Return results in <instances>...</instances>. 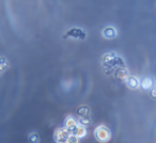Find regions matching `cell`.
I'll use <instances>...</instances> for the list:
<instances>
[{"mask_svg": "<svg viewBox=\"0 0 156 143\" xmlns=\"http://www.w3.org/2000/svg\"><path fill=\"white\" fill-rule=\"evenodd\" d=\"M102 64L105 67V71L107 73L115 71L119 67H125L124 60L115 52H107V54H105L102 58Z\"/></svg>", "mask_w": 156, "mask_h": 143, "instance_id": "obj_1", "label": "cell"}, {"mask_svg": "<svg viewBox=\"0 0 156 143\" xmlns=\"http://www.w3.org/2000/svg\"><path fill=\"white\" fill-rule=\"evenodd\" d=\"M95 137L98 141L101 142H106L110 139V130L104 125L98 126V128L95 129Z\"/></svg>", "mask_w": 156, "mask_h": 143, "instance_id": "obj_2", "label": "cell"}, {"mask_svg": "<svg viewBox=\"0 0 156 143\" xmlns=\"http://www.w3.org/2000/svg\"><path fill=\"white\" fill-rule=\"evenodd\" d=\"M71 134V131L66 129V128H59L55 132V139L58 143H65L67 140V137Z\"/></svg>", "mask_w": 156, "mask_h": 143, "instance_id": "obj_3", "label": "cell"}, {"mask_svg": "<svg viewBox=\"0 0 156 143\" xmlns=\"http://www.w3.org/2000/svg\"><path fill=\"white\" fill-rule=\"evenodd\" d=\"M102 35H103V37L106 40H112L118 35V31L115 27L108 26L102 30Z\"/></svg>", "mask_w": 156, "mask_h": 143, "instance_id": "obj_4", "label": "cell"}, {"mask_svg": "<svg viewBox=\"0 0 156 143\" xmlns=\"http://www.w3.org/2000/svg\"><path fill=\"white\" fill-rule=\"evenodd\" d=\"M65 37H74V39H79V40H83L86 37V33L83 30L78 28H74L71 29L66 32V34L64 35Z\"/></svg>", "mask_w": 156, "mask_h": 143, "instance_id": "obj_5", "label": "cell"}, {"mask_svg": "<svg viewBox=\"0 0 156 143\" xmlns=\"http://www.w3.org/2000/svg\"><path fill=\"white\" fill-rule=\"evenodd\" d=\"M125 83L129 89H137V88H139L140 81L135 76H127L125 78Z\"/></svg>", "mask_w": 156, "mask_h": 143, "instance_id": "obj_6", "label": "cell"}, {"mask_svg": "<svg viewBox=\"0 0 156 143\" xmlns=\"http://www.w3.org/2000/svg\"><path fill=\"white\" fill-rule=\"evenodd\" d=\"M77 125H78V122L76 121L73 117H69L65 120V128H66L69 131L73 132V130L75 129Z\"/></svg>", "mask_w": 156, "mask_h": 143, "instance_id": "obj_7", "label": "cell"}, {"mask_svg": "<svg viewBox=\"0 0 156 143\" xmlns=\"http://www.w3.org/2000/svg\"><path fill=\"white\" fill-rule=\"evenodd\" d=\"M74 134L75 136H77L78 138H83V137H86V134H87V129H86V126H83V125H77L76 126V128L73 130Z\"/></svg>", "mask_w": 156, "mask_h": 143, "instance_id": "obj_8", "label": "cell"}, {"mask_svg": "<svg viewBox=\"0 0 156 143\" xmlns=\"http://www.w3.org/2000/svg\"><path fill=\"white\" fill-rule=\"evenodd\" d=\"M115 77L120 80H125V78L128 76V72L125 67H119L115 69Z\"/></svg>", "mask_w": 156, "mask_h": 143, "instance_id": "obj_9", "label": "cell"}, {"mask_svg": "<svg viewBox=\"0 0 156 143\" xmlns=\"http://www.w3.org/2000/svg\"><path fill=\"white\" fill-rule=\"evenodd\" d=\"M140 85L143 90L147 91V90H150L151 88H153V85H154L153 79L150 78V77H147V78L142 79V81H140V85Z\"/></svg>", "mask_w": 156, "mask_h": 143, "instance_id": "obj_10", "label": "cell"}, {"mask_svg": "<svg viewBox=\"0 0 156 143\" xmlns=\"http://www.w3.org/2000/svg\"><path fill=\"white\" fill-rule=\"evenodd\" d=\"M91 117L90 115H79V119H78V123L83 126H89L91 124Z\"/></svg>", "mask_w": 156, "mask_h": 143, "instance_id": "obj_11", "label": "cell"}, {"mask_svg": "<svg viewBox=\"0 0 156 143\" xmlns=\"http://www.w3.org/2000/svg\"><path fill=\"white\" fill-rule=\"evenodd\" d=\"M77 112L79 115H90V108L87 106H83L80 108H78Z\"/></svg>", "mask_w": 156, "mask_h": 143, "instance_id": "obj_12", "label": "cell"}, {"mask_svg": "<svg viewBox=\"0 0 156 143\" xmlns=\"http://www.w3.org/2000/svg\"><path fill=\"white\" fill-rule=\"evenodd\" d=\"M79 140H80V138H78L77 136H75V134H69V136L67 137L66 142L67 143H78Z\"/></svg>", "mask_w": 156, "mask_h": 143, "instance_id": "obj_13", "label": "cell"}, {"mask_svg": "<svg viewBox=\"0 0 156 143\" xmlns=\"http://www.w3.org/2000/svg\"><path fill=\"white\" fill-rule=\"evenodd\" d=\"M30 140L33 141V142H39L40 139H39V136H37V134H35V132H32V134H30Z\"/></svg>", "mask_w": 156, "mask_h": 143, "instance_id": "obj_14", "label": "cell"}, {"mask_svg": "<svg viewBox=\"0 0 156 143\" xmlns=\"http://www.w3.org/2000/svg\"><path fill=\"white\" fill-rule=\"evenodd\" d=\"M152 96H153V97H155V89L152 90Z\"/></svg>", "mask_w": 156, "mask_h": 143, "instance_id": "obj_15", "label": "cell"}]
</instances>
